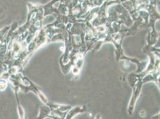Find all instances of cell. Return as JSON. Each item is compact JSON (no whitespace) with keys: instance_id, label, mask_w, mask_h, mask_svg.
Returning <instances> with one entry per match:
<instances>
[{"instance_id":"6da1fadb","label":"cell","mask_w":160,"mask_h":119,"mask_svg":"<svg viewBox=\"0 0 160 119\" xmlns=\"http://www.w3.org/2000/svg\"><path fill=\"white\" fill-rule=\"evenodd\" d=\"M18 111H19V116H20V119H24V112L20 105L18 106Z\"/></svg>"}]
</instances>
